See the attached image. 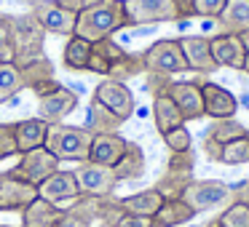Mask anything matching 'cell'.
Here are the masks:
<instances>
[{
    "label": "cell",
    "mask_w": 249,
    "mask_h": 227,
    "mask_svg": "<svg viewBox=\"0 0 249 227\" xmlns=\"http://www.w3.org/2000/svg\"><path fill=\"white\" fill-rule=\"evenodd\" d=\"M59 227H91V225H89L86 219H81L75 211L65 209V214H62V219H59Z\"/></svg>",
    "instance_id": "cell-44"
},
{
    "label": "cell",
    "mask_w": 249,
    "mask_h": 227,
    "mask_svg": "<svg viewBox=\"0 0 249 227\" xmlns=\"http://www.w3.org/2000/svg\"><path fill=\"white\" fill-rule=\"evenodd\" d=\"M163 145L169 147V152H185L193 147V136H190V131L185 129V126H177V129L166 131V134H161Z\"/></svg>",
    "instance_id": "cell-35"
},
{
    "label": "cell",
    "mask_w": 249,
    "mask_h": 227,
    "mask_svg": "<svg viewBox=\"0 0 249 227\" xmlns=\"http://www.w3.org/2000/svg\"><path fill=\"white\" fill-rule=\"evenodd\" d=\"M11 155H19L17 136H14V123H0V161Z\"/></svg>",
    "instance_id": "cell-37"
},
{
    "label": "cell",
    "mask_w": 249,
    "mask_h": 227,
    "mask_svg": "<svg viewBox=\"0 0 249 227\" xmlns=\"http://www.w3.org/2000/svg\"><path fill=\"white\" fill-rule=\"evenodd\" d=\"M94 134L83 126H67V123H51L49 134H46V150L54 152L62 161H75L83 163L89 161V150H91Z\"/></svg>",
    "instance_id": "cell-3"
},
{
    "label": "cell",
    "mask_w": 249,
    "mask_h": 227,
    "mask_svg": "<svg viewBox=\"0 0 249 227\" xmlns=\"http://www.w3.org/2000/svg\"><path fill=\"white\" fill-rule=\"evenodd\" d=\"M30 14L35 16V22L51 35H62V38H72L75 35V22L78 14L62 8L56 0H33L30 3Z\"/></svg>",
    "instance_id": "cell-8"
},
{
    "label": "cell",
    "mask_w": 249,
    "mask_h": 227,
    "mask_svg": "<svg viewBox=\"0 0 249 227\" xmlns=\"http://www.w3.org/2000/svg\"><path fill=\"white\" fill-rule=\"evenodd\" d=\"M174 6H177V11H179V19H190V16H196V11H193V0H174Z\"/></svg>",
    "instance_id": "cell-46"
},
{
    "label": "cell",
    "mask_w": 249,
    "mask_h": 227,
    "mask_svg": "<svg viewBox=\"0 0 249 227\" xmlns=\"http://www.w3.org/2000/svg\"><path fill=\"white\" fill-rule=\"evenodd\" d=\"M145 152H142V147L137 145V142H129L126 145V152L121 155V161L113 166L115 177H118V182H131V179H140L145 177Z\"/></svg>",
    "instance_id": "cell-25"
},
{
    "label": "cell",
    "mask_w": 249,
    "mask_h": 227,
    "mask_svg": "<svg viewBox=\"0 0 249 227\" xmlns=\"http://www.w3.org/2000/svg\"><path fill=\"white\" fill-rule=\"evenodd\" d=\"M126 27H129V19H126L124 0H94L78 14L75 35L86 38L89 43H99Z\"/></svg>",
    "instance_id": "cell-1"
},
{
    "label": "cell",
    "mask_w": 249,
    "mask_h": 227,
    "mask_svg": "<svg viewBox=\"0 0 249 227\" xmlns=\"http://www.w3.org/2000/svg\"><path fill=\"white\" fill-rule=\"evenodd\" d=\"M19 214H22V227H59V219L65 214V209H59V206L49 203L43 198H35Z\"/></svg>",
    "instance_id": "cell-21"
},
{
    "label": "cell",
    "mask_w": 249,
    "mask_h": 227,
    "mask_svg": "<svg viewBox=\"0 0 249 227\" xmlns=\"http://www.w3.org/2000/svg\"><path fill=\"white\" fill-rule=\"evenodd\" d=\"M209 49H212V56H214L217 67H228V70H241L244 67L247 49H244V43H241L238 35H228V32L212 35Z\"/></svg>",
    "instance_id": "cell-18"
},
{
    "label": "cell",
    "mask_w": 249,
    "mask_h": 227,
    "mask_svg": "<svg viewBox=\"0 0 249 227\" xmlns=\"http://www.w3.org/2000/svg\"><path fill=\"white\" fill-rule=\"evenodd\" d=\"M54 171H59V158H56L54 152H49L46 147H35V150L22 152L17 166L11 168L14 177L24 179V182L33 184V187H38L40 182H46Z\"/></svg>",
    "instance_id": "cell-7"
},
{
    "label": "cell",
    "mask_w": 249,
    "mask_h": 227,
    "mask_svg": "<svg viewBox=\"0 0 249 227\" xmlns=\"http://www.w3.org/2000/svg\"><path fill=\"white\" fill-rule=\"evenodd\" d=\"M179 198L196 211H214V209H228L233 203V190L231 184L220 182V179H193L188 187L182 190Z\"/></svg>",
    "instance_id": "cell-4"
},
{
    "label": "cell",
    "mask_w": 249,
    "mask_h": 227,
    "mask_svg": "<svg viewBox=\"0 0 249 227\" xmlns=\"http://www.w3.org/2000/svg\"><path fill=\"white\" fill-rule=\"evenodd\" d=\"M121 123H124V120H118L107 107H102L97 99H91V104H89V110H86V126H83V129H89L91 134H115V131L121 129Z\"/></svg>",
    "instance_id": "cell-29"
},
{
    "label": "cell",
    "mask_w": 249,
    "mask_h": 227,
    "mask_svg": "<svg viewBox=\"0 0 249 227\" xmlns=\"http://www.w3.org/2000/svg\"><path fill=\"white\" fill-rule=\"evenodd\" d=\"M153 120H156L158 134H166V131L177 129V126H185L182 113H179V107L174 104V99L169 94L153 97Z\"/></svg>",
    "instance_id": "cell-26"
},
{
    "label": "cell",
    "mask_w": 249,
    "mask_h": 227,
    "mask_svg": "<svg viewBox=\"0 0 249 227\" xmlns=\"http://www.w3.org/2000/svg\"><path fill=\"white\" fill-rule=\"evenodd\" d=\"M129 27H150L163 22H179L174 0H124Z\"/></svg>",
    "instance_id": "cell-6"
},
{
    "label": "cell",
    "mask_w": 249,
    "mask_h": 227,
    "mask_svg": "<svg viewBox=\"0 0 249 227\" xmlns=\"http://www.w3.org/2000/svg\"><path fill=\"white\" fill-rule=\"evenodd\" d=\"M233 203H244L249 206V179H241L238 184H233Z\"/></svg>",
    "instance_id": "cell-43"
},
{
    "label": "cell",
    "mask_w": 249,
    "mask_h": 227,
    "mask_svg": "<svg viewBox=\"0 0 249 227\" xmlns=\"http://www.w3.org/2000/svg\"><path fill=\"white\" fill-rule=\"evenodd\" d=\"M206 227H222V222H220V219H212V222H209V225H206Z\"/></svg>",
    "instance_id": "cell-49"
},
{
    "label": "cell",
    "mask_w": 249,
    "mask_h": 227,
    "mask_svg": "<svg viewBox=\"0 0 249 227\" xmlns=\"http://www.w3.org/2000/svg\"><path fill=\"white\" fill-rule=\"evenodd\" d=\"M166 168L193 174V171H196V152H193V147H190V150H185V152H172V158H169Z\"/></svg>",
    "instance_id": "cell-38"
},
{
    "label": "cell",
    "mask_w": 249,
    "mask_h": 227,
    "mask_svg": "<svg viewBox=\"0 0 249 227\" xmlns=\"http://www.w3.org/2000/svg\"><path fill=\"white\" fill-rule=\"evenodd\" d=\"M91 51L94 43H89L86 38H67L65 49H62V62H65L67 70H75V72H89V62H91Z\"/></svg>",
    "instance_id": "cell-28"
},
{
    "label": "cell",
    "mask_w": 249,
    "mask_h": 227,
    "mask_svg": "<svg viewBox=\"0 0 249 227\" xmlns=\"http://www.w3.org/2000/svg\"><path fill=\"white\" fill-rule=\"evenodd\" d=\"M140 72H145V62H142V54H126V59H121L118 65L110 70V81H121V83H126L129 78H134V75H140Z\"/></svg>",
    "instance_id": "cell-33"
},
{
    "label": "cell",
    "mask_w": 249,
    "mask_h": 227,
    "mask_svg": "<svg viewBox=\"0 0 249 227\" xmlns=\"http://www.w3.org/2000/svg\"><path fill=\"white\" fill-rule=\"evenodd\" d=\"M126 145H129V139H124L118 131L115 134H94L91 150H89V161L113 168L121 161V155L126 152Z\"/></svg>",
    "instance_id": "cell-19"
},
{
    "label": "cell",
    "mask_w": 249,
    "mask_h": 227,
    "mask_svg": "<svg viewBox=\"0 0 249 227\" xmlns=\"http://www.w3.org/2000/svg\"><path fill=\"white\" fill-rule=\"evenodd\" d=\"M201 97H204V115H209L212 120L236 118L238 99H236V94L228 91L225 86L212 83V81H201Z\"/></svg>",
    "instance_id": "cell-13"
},
{
    "label": "cell",
    "mask_w": 249,
    "mask_h": 227,
    "mask_svg": "<svg viewBox=\"0 0 249 227\" xmlns=\"http://www.w3.org/2000/svg\"><path fill=\"white\" fill-rule=\"evenodd\" d=\"M19 72H22V86L27 91H33L35 97H46V94L56 91L62 86L56 81V70L49 56H38V59L27 62V65L19 67Z\"/></svg>",
    "instance_id": "cell-12"
},
{
    "label": "cell",
    "mask_w": 249,
    "mask_h": 227,
    "mask_svg": "<svg viewBox=\"0 0 249 227\" xmlns=\"http://www.w3.org/2000/svg\"><path fill=\"white\" fill-rule=\"evenodd\" d=\"M142 62H145V72H158V75H169V78L188 70L179 40H172V38L150 43L142 51Z\"/></svg>",
    "instance_id": "cell-5"
},
{
    "label": "cell",
    "mask_w": 249,
    "mask_h": 227,
    "mask_svg": "<svg viewBox=\"0 0 249 227\" xmlns=\"http://www.w3.org/2000/svg\"><path fill=\"white\" fill-rule=\"evenodd\" d=\"M113 227H153V219L150 216H140V214H129V211H124V214L115 219Z\"/></svg>",
    "instance_id": "cell-40"
},
{
    "label": "cell",
    "mask_w": 249,
    "mask_h": 227,
    "mask_svg": "<svg viewBox=\"0 0 249 227\" xmlns=\"http://www.w3.org/2000/svg\"><path fill=\"white\" fill-rule=\"evenodd\" d=\"M249 129L244 123H238L236 118H225V120H214V123L209 126V131H204V136H209V139L220 142V145H228V142H236L241 139V136H247Z\"/></svg>",
    "instance_id": "cell-31"
},
{
    "label": "cell",
    "mask_w": 249,
    "mask_h": 227,
    "mask_svg": "<svg viewBox=\"0 0 249 227\" xmlns=\"http://www.w3.org/2000/svg\"><path fill=\"white\" fill-rule=\"evenodd\" d=\"M78 107V91H70L67 86H59L56 91L38 97V118L46 123H65V118Z\"/></svg>",
    "instance_id": "cell-15"
},
{
    "label": "cell",
    "mask_w": 249,
    "mask_h": 227,
    "mask_svg": "<svg viewBox=\"0 0 249 227\" xmlns=\"http://www.w3.org/2000/svg\"><path fill=\"white\" fill-rule=\"evenodd\" d=\"M22 72L14 62H0V104L22 91Z\"/></svg>",
    "instance_id": "cell-32"
},
{
    "label": "cell",
    "mask_w": 249,
    "mask_h": 227,
    "mask_svg": "<svg viewBox=\"0 0 249 227\" xmlns=\"http://www.w3.org/2000/svg\"><path fill=\"white\" fill-rule=\"evenodd\" d=\"M3 22L8 27L17 67L27 65L38 56H46V30L35 22L33 14H3Z\"/></svg>",
    "instance_id": "cell-2"
},
{
    "label": "cell",
    "mask_w": 249,
    "mask_h": 227,
    "mask_svg": "<svg viewBox=\"0 0 249 227\" xmlns=\"http://www.w3.org/2000/svg\"><path fill=\"white\" fill-rule=\"evenodd\" d=\"M217 22H220L222 32L228 35L249 32V0H228Z\"/></svg>",
    "instance_id": "cell-24"
},
{
    "label": "cell",
    "mask_w": 249,
    "mask_h": 227,
    "mask_svg": "<svg viewBox=\"0 0 249 227\" xmlns=\"http://www.w3.org/2000/svg\"><path fill=\"white\" fill-rule=\"evenodd\" d=\"M193 182V174H185V171H174V168H166V171L158 177V182L153 184V187L158 190V193L163 195V200L166 198H179L182 195V190L188 187V184Z\"/></svg>",
    "instance_id": "cell-30"
},
{
    "label": "cell",
    "mask_w": 249,
    "mask_h": 227,
    "mask_svg": "<svg viewBox=\"0 0 249 227\" xmlns=\"http://www.w3.org/2000/svg\"><path fill=\"white\" fill-rule=\"evenodd\" d=\"M228 0H193V11L201 19H217Z\"/></svg>",
    "instance_id": "cell-39"
},
{
    "label": "cell",
    "mask_w": 249,
    "mask_h": 227,
    "mask_svg": "<svg viewBox=\"0 0 249 227\" xmlns=\"http://www.w3.org/2000/svg\"><path fill=\"white\" fill-rule=\"evenodd\" d=\"M179 49H182V56L188 62V70L201 72V75H209V72L220 70L214 56H212L206 35H185V38H179Z\"/></svg>",
    "instance_id": "cell-17"
},
{
    "label": "cell",
    "mask_w": 249,
    "mask_h": 227,
    "mask_svg": "<svg viewBox=\"0 0 249 227\" xmlns=\"http://www.w3.org/2000/svg\"><path fill=\"white\" fill-rule=\"evenodd\" d=\"M0 62H14L11 38H8V27L3 22V14H0Z\"/></svg>",
    "instance_id": "cell-42"
},
{
    "label": "cell",
    "mask_w": 249,
    "mask_h": 227,
    "mask_svg": "<svg viewBox=\"0 0 249 227\" xmlns=\"http://www.w3.org/2000/svg\"><path fill=\"white\" fill-rule=\"evenodd\" d=\"M204 152L209 155V161H217L220 163V152H222V145L214 139H209V136H204Z\"/></svg>",
    "instance_id": "cell-45"
},
{
    "label": "cell",
    "mask_w": 249,
    "mask_h": 227,
    "mask_svg": "<svg viewBox=\"0 0 249 227\" xmlns=\"http://www.w3.org/2000/svg\"><path fill=\"white\" fill-rule=\"evenodd\" d=\"M220 163H225V166H241V163H249V134L241 136V139H236V142L222 145Z\"/></svg>",
    "instance_id": "cell-34"
},
{
    "label": "cell",
    "mask_w": 249,
    "mask_h": 227,
    "mask_svg": "<svg viewBox=\"0 0 249 227\" xmlns=\"http://www.w3.org/2000/svg\"><path fill=\"white\" fill-rule=\"evenodd\" d=\"M190 219H196V211L182 198H166L153 216V227H179Z\"/></svg>",
    "instance_id": "cell-23"
},
{
    "label": "cell",
    "mask_w": 249,
    "mask_h": 227,
    "mask_svg": "<svg viewBox=\"0 0 249 227\" xmlns=\"http://www.w3.org/2000/svg\"><path fill=\"white\" fill-rule=\"evenodd\" d=\"M75 179H78V190L81 195H97V198H105V195H113L115 187H118V177L110 166H99V163L83 161L81 166L75 168Z\"/></svg>",
    "instance_id": "cell-9"
},
{
    "label": "cell",
    "mask_w": 249,
    "mask_h": 227,
    "mask_svg": "<svg viewBox=\"0 0 249 227\" xmlns=\"http://www.w3.org/2000/svg\"><path fill=\"white\" fill-rule=\"evenodd\" d=\"M38 198L49 200V203L59 206V209H67V206H72L78 198H81L75 171H67V168H59V171H54L49 179H46V182L38 184Z\"/></svg>",
    "instance_id": "cell-11"
},
{
    "label": "cell",
    "mask_w": 249,
    "mask_h": 227,
    "mask_svg": "<svg viewBox=\"0 0 249 227\" xmlns=\"http://www.w3.org/2000/svg\"><path fill=\"white\" fill-rule=\"evenodd\" d=\"M241 72H247V75H249V54H247V59H244V67H241Z\"/></svg>",
    "instance_id": "cell-48"
},
{
    "label": "cell",
    "mask_w": 249,
    "mask_h": 227,
    "mask_svg": "<svg viewBox=\"0 0 249 227\" xmlns=\"http://www.w3.org/2000/svg\"><path fill=\"white\" fill-rule=\"evenodd\" d=\"M169 97L174 99V104L179 107L185 123L188 120H198L204 118V97H201V81H179L169 86Z\"/></svg>",
    "instance_id": "cell-16"
},
{
    "label": "cell",
    "mask_w": 249,
    "mask_h": 227,
    "mask_svg": "<svg viewBox=\"0 0 249 227\" xmlns=\"http://www.w3.org/2000/svg\"><path fill=\"white\" fill-rule=\"evenodd\" d=\"M38 198V187L14 177L11 168L0 174V211H22Z\"/></svg>",
    "instance_id": "cell-14"
},
{
    "label": "cell",
    "mask_w": 249,
    "mask_h": 227,
    "mask_svg": "<svg viewBox=\"0 0 249 227\" xmlns=\"http://www.w3.org/2000/svg\"><path fill=\"white\" fill-rule=\"evenodd\" d=\"M0 227H8V225H0Z\"/></svg>",
    "instance_id": "cell-51"
},
{
    "label": "cell",
    "mask_w": 249,
    "mask_h": 227,
    "mask_svg": "<svg viewBox=\"0 0 249 227\" xmlns=\"http://www.w3.org/2000/svg\"><path fill=\"white\" fill-rule=\"evenodd\" d=\"M46 134H49V123L40 118H24L14 123V136H17V150L19 155L27 150L46 145Z\"/></svg>",
    "instance_id": "cell-22"
},
{
    "label": "cell",
    "mask_w": 249,
    "mask_h": 227,
    "mask_svg": "<svg viewBox=\"0 0 249 227\" xmlns=\"http://www.w3.org/2000/svg\"><path fill=\"white\" fill-rule=\"evenodd\" d=\"M129 51L124 49L121 43H115L113 38H105L99 43H94V51H91V62H89V72H97V75H110L115 65L121 59H126Z\"/></svg>",
    "instance_id": "cell-20"
},
{
    "label": "cell",
    "mask_w": 249,
    "mask_h": 227,
    "mask_svg": "<svg viewBox=\"0 0 249 227\" xmlns=\"http://www.w3.org/2000/svg\"><path fill=\"white\" fill-rule=\"evenodd\" d=\"M169 86H172V81H169V75H158V72H147V91L153 94V97H158V94H166Z\"/></svg>",
    "instance_id": "cell-41"
},
{
    "label": "cell",
    "mask_w": 249,
    "mask_h": 227,
    "mask_svg": "<svg viewBox=\"0 0 249 227\" xmlns=\"http://www.w3.org/2000/svg\"><path fill=\"white\" fill-rule=\"evenodd\" d=\"M241 38V43H244V49H247V54H249V32H244V35H238Z\"/></svg>",
    "instance_id": "cell-47"
},
{
    "label": "cell",
    "mask_w": 249,
    "mask_h": 227,
    "mask_svg": "<svg viewBox=\"0 0 249 227\" xmlns=\"http://www.w3.org/2000/svg\"><path fill=\"white\" fill-rule=\"evenodd\" d=\"M217 219L222 222V227H249V206L231 203L228 209H222Z\"/></svg>",
    "instance_id": "cell-36"
},
{
    "label": "cell",
    "mask_w": 249,
    "mask_h": 227,
    "mask_svg": "<svg viewBox=\"0 0 249 227\" xmlns=\"http://www.w3.org/2000/svg\"><path fill=\"white\" fill-rule=\"evenodd\" d=\"M91 99H97L102 107H107L110 113H113L118 120H124V123L134 115V94H131V88L126 86V83H121V81L105 78V81L94 88Z\"/></svg>",
    "instance_id": "cell-10"
},
{
    "label": "cell",
    "mask_w": 249,
    "mask_h": 227,
    "mask_svg": "<svg viewBox=\"0 0 249 227\" xmlns=\"http://www.w3.org/2000/svg\"><path fill=\"white\" fill-rule=\"evenodd\" d=\"M121 200V209L129 211V214H140V216H156V211L161 209L163 203V195L158 193L156 187H147V190H140L134 195H126V198H118Z\"/></svg>",
    "instance_id": "cell-27"
},
{
    "label": "cell",
    "mask_w": 249,
    "mask_h": 227,
    "mask_svg": "<svg viewBox=\"0 0 249 227\" xmlns=\"http://www.w3.org/2000/svg\"><path fill=\"white\" fill-rule=\"evenodd\" d=\"M81 3H86V6H89V3H94V0H81Z\"/></svg>",
    "instance_id": "cell-50"
}]
</instances>
